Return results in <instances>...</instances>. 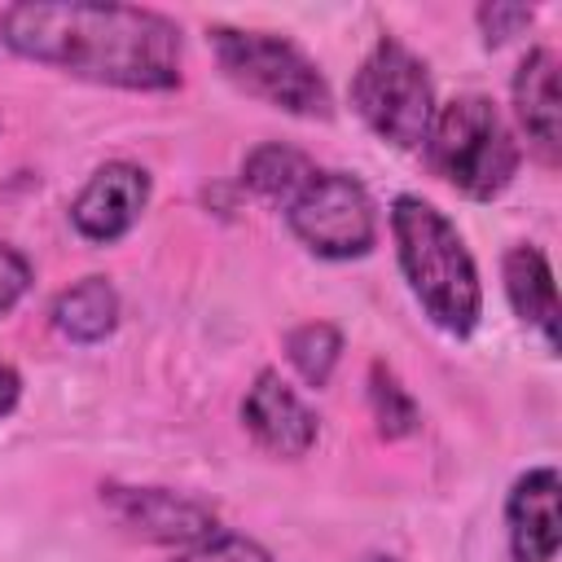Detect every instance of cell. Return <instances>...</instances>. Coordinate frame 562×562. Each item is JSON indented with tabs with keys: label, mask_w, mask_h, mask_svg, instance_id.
Wrapping results in <instances>:
<instances>
[{
	"label": "cell",
	"mask_w": 562,
	"mask_h": 562,
	"mask_svg": "<svg viewBox=\"0 0 562 562\" xmlns=\"http://www.w3.org/2000/svg\"><path fill=\"white\" fill-rule=\"evenodd\" d=\"M0 40L26 61L127 92H167L180 83L184 40L180 26L158 9L18 0L0 9Z\"/></svg>",
	"instance_id": "cell-1"
},
{
	"label": "cell",
	"mask_w": 562,
	"mask_h": 562,
	"mask_svg": "<svg viewBox=\"0 0 562 562\" xmlns=\"http://www.w3.org/2000/svg\"><path fill=\"white\" fill-rule=\"evenodd\" d=\"M391 237L400 272L422 303V312L452 338H465L483 312V285L474 255L465 250L457 224L426 198L400 193L391 202Z\"/></svg>",
	"instance_id": "cell-2"
},
{
	"label": "cell",
	"mask_w": 562,
	"mask_h": 562,
	"mask_svg": "<svg viewBox=\"0 0 562 562\" xmlns=\"http://www.w3.org/2000/svg\"><path fill=\"white\" fill-rule=\"evenodd\" d=\"M422 149L435 176H443L457 193L474 202H492L496 193H505L522 162L514 132L483 92H461L448 105H435Z\"/></svg>",
	"instance_id": "cell-3"
},
{
	"label": "cell",
	"mask_w": 562,
	"mask_h": 562,
	"mask_svg": "<svg viewBox=\"0 0 562 562\" xmlns=\"http://www.w3.org/2000/svg\"><path fill=\"white\" fill-rule=\"evenodd\" d=\"M211 48L220 70L250 97L299 114V119H329V83L321 66L277 31H246V26H211Z\"/></svg>",
	"instance_id": "cell-4"
},
{
	"label": "cell",
	"mask_w": 562,
	"mask_h": 562,
	"mask_svg": "<svg viewBox=\"0 0 562 562\" xmlns=\"http://www.w3.org/2000/svg\"><path fill=\"white\" fill-rule=\"evenodd\" d=\"M351 105L395 149H422L435 119V83L426 61L395 35H382L351 75Z\"/></svg>",
	"instance_id": "cell-5"
},
{
	"label": "cell",
	"mask_w": 562,
	"mask_h": 562,
	"mask_svg": "<svg viewBox=\"0 0 562 562\" xmlns=\"http://www.w3.org/2000/svg\"><path fill=\"white\" fill-rule=\"evenodd\" d=\"M290 233L321 259H360L378 241V211L351 171H316L285 206Z\"/></svg>",
	"instance_id": "cell-6"
},
{
	"label": "cell",
	"mask_w": 562,
	"mask_h": 562,
	"mask_svg": "<svg viewBox=\"0 0 562 562\" xmlns=\"http://www.w3.org/2000/svg\"><path fill=\"white\" fill-rule=\"evenodd\" d=\"M105 514L145 544L189 549L215 531V509L171 487H136V483H101Z\"/></svg>",
	"instance_id": "cell-7"
},
{
	"label": "cell",
	"mask_w": 562,
	"mask_h": 562,
	"mask_svg": "<svg viewBox=\"0 0 562 562\" xmlns=\"http://www.w3.org/2000/svg\"><path fill=\"white\" fill-rule=\"evenodd\" d=\"M145 206H149V171L127 158H114V162L97 167L88 176V184L75 193L70 224L79 228V237L110 246L123 233H132V224L140 220Z\"/></svg>",
	"instance_id": "cell-8"
},
{
	"label": "cell",
	"mask_w": 562,
	"mask_h": 562,
	"mask_svg": "<svg viewBox=\"0 0 562 562\" xmlns=\"http://www.w3.org/2000/svg\"><path fill=\"white\" fill-rule=\"evenodd\" d=\"M241 426L272 457H303L316 443V435H321L316 413L303 404V395L277 369H259L255 382L246 386Z\"/></svg>",
	"instance_id": "cell-9"
},
{
	"label": "cell",
	"mask_w": 562,
	"mask_h": 562,
	"mask_svg": "<svg viewBox=\"0 0 562 562\" xmlns=\"http://www.w3.org/2000/svg\"><path fill=\"white\" fill-rule=\"evenodd\" d=\"M562 479L553 465H536L514 479L505 496V527H509V549L518 562H553L562 544Z\"/></svg>",
	"instance_id": "cell-10"
},
{
	"label": "cell",
	"mask_w": 562,
	"mask_h": 562,
	"mask_svg": "<svg viewBox=\"0 0 562 562\" xmlns=\"http://www.w3.org/2000/svg\"><path fill=\"white\" fill-rule=\"evenodd\" d=\"M514 114L540 154L544 167H558L562 158V97H558V53L531 48L514 70Z\"/></svg>",
	"instance_id": "cell-11"
},
{
	"label": "cell",
	"mask_w": 562,
	"mask_h": 562,
	"mask_svg": "<svg viewBox=\"0 0 562 562\" xmlns=\"http://www.w3.org/2000/svg\"><path fill=\"white\" fill-rule=\"evenodd\" d=\"M501 277H505V299L518 312V321L531 325L549 351H558V290H553V268H549L544 250H536L527 241L509 246Z\"/></svg>",
	"instance_id": "cell-12"
},
{
	"label": "cell",
	"mask_w": 562,
	"mask_h": 562,
	"mask_svg": "<svg viewBox=\"0 0 562 562\" xmlns=\"http://www.w3.org/2000/svg\"><path fill=\"white\" fill-rule=\"evenodd\" d=\"M321 167L303 154V149H294V145H285V140H268V145H255L250 154H246V162H241V184L255 193V198H263V202H272V206H290L299 193H303V184L316 176Z\"/></svg>",
	"instance_id": "cell-13"
},
{
	"label": "cell",
	"mask_w": 562,
	"mask_h": 562,
	"mask_svg": "<svg viewBox=\"0 0 562 562\" xmlns=\"http://www.w3.org/2000/svg\"><path fill=\"white\" fill-rule=\"evenodd\" d=\"M53 325L70 342H101L119 325V294L105 277H83L53 299Z\"/></svg>",
	"instance_id": "cell-14"
},
{
	"label": "cell",
	"mask_w": 562,
	"mask_h": 562,
	"mask_svg": "<svg viewBox=\"0 0 562 562\" xmlns=\"http://www.w3.org/2000/svg\"><path fill=\"white\" fill-rule=\"evenodd\" d=\"M285 360L294 364V373L307 382V386H325L342 360V329L329 325V321H307V325H294L285 334Z\"/></svg>",
	"instance_id": "cell-15"
},
{
	"label": "cell",
	"mask_w": 562,
	"mask_h": 562,
	"mask_svg": "<svg viewBox=\"0 0 562 562\" xmlns=\"http://www.w3.org/2000/svg\"><path fill=\"white\" fill-rule=\"evenodd\" d=\"M369 413H373L382 439H408L422 426L417 400L408 395V386L395 378V369L386 360L369 364Z\"/></svg>",
	"instance_id": "cell-16"
},
{
	"label": "cell",
	"mask_w": 562,
	"mask_h": 562,
	"mask_svg": "<svg viewBox=\"0 0 562 562\" xmlns=\"http://www.w3.org/2000/svg\"><path fill=\"white\" fill-rule=\"evenodd\" d=\"M171 562H272V553L241 531H211L206 540L180 549Z\"/></svg>",
	"instance_id": "cell-17"
},
{
	"label": "cell",
	"mask_w": 562,
	"mask_h": 562,
	"mask_svg": "<svg viewBox=\"0 0 562 562\" xmlns=\"http://www.w3.org/2000/svg\"><path fill=\"white\" fill-rule=\"evenodd\" d=\"M479 31L487 44H505L509 35H518L522 26H531V9L527 4H509V0H492V4H479Z\"/></svg>",
	"instance_id": "cell-18"
},
{
	"label": "cell",
	"mask_w": 562,
	"mask_h": 562,
	"mask_svg": "<svg viewBox=\"0 0 562 562\" xmlns=\"http://www.w3.org/2000/svg\"><path fill=\"white\" fill-rule=\"evenodd\" d=\"M31 290V263L22 250H13L9 241H0V316L18 307V299Z\"/></svg>",
	"instance_id": "cell-19"
},
{
	"label": "cell",
	"mask_w": 562,
	"mask_h": 562,
	"mask_svg": "<svg viewBox=\"0 0 562 562\" xmlns=\"http://www.w3.org/2000/svg\"><path fill=\"white\" fill-rule=\"evenodd\" d=\"M18 395H22V378H18V369H13V364H0V417L13 413Z\"/></svg>",
	"instance_id": "cell-20"
}]
</instances>
